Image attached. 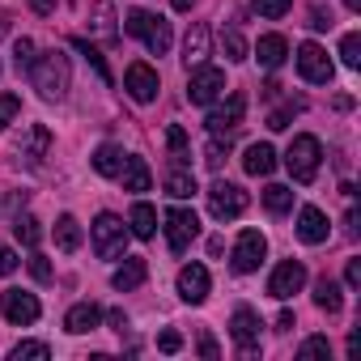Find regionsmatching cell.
<instances>
[{
  "label": "cell",
  "mask_w": 361,
  "mask_h": 361,
  "mask_svg": "<svg viewBox=\"0 0 361 361\" xmlns=\"http://www.w3.org/2000/svg\"><path fill=\"white\" fill-rule=\"evenodd\" d=\"M115 178H123V192H149L153 188V170L145 166V157H123Z\"/></svg>",
  "instance_id": "cell-17"
},
{
  "label": "cell",
  "mask_w": 361,
  "mask_h": 361,
  "mask_svg": "<svg viewBox=\"0 0 361 361\" xmlns=\"http://www.w3.org/2000/svg\"><path fill=\"white\" fill-rule=\"evenodd\" d=\"M298 115H302V102H298V98H293V102H281V106L268 115V128H272V132H285Z\"/></svg>",
  "instance_id": "cell-32"
},
{
  "label": "cell",
  "mask_w": 361,
  "mask_h": 361,
  "mask_svg": "<svg viewBox=\"0 0 361 361\" xmlns=\"http://www.w3.org/2000/svg\"><path fill=\"white\" fill-rule=\"evenodd\" d=\"M344 5H348V9H353V13H361V0H344Z\"/></svg>",
  "instance_id": "cell-53"
},
{
  "label": "cell",
  "mask_w": 361,
  "mask_h": 361,
  "mask_svg": "<svg viewBox=\"0 0 361 361\" xmlns=\"http://www.w3.org/2000/svg\"><path fill=\"white\" fill-rule=\"evenodd\" d=\"M30 276L47 285V281H51V259H47V255H30Z\"/></svg>",
  "instance_id": "cell-43"
},
{
  "label": "cell",
  "mask_w": 361,
  "mask_h": 361,
  "mask_svg": "<svg viewBox=\"0 0 361 361\" xmlns=\"http://www.w3.org/2000/svg\"><path fill=\"white\" fill-rule=\"evenodd\" d=\"M230 331H234V340L243 344V357H255V353H259V314H255L251 306H238V310H234Z\"/></svg>",
  "instance_id": "cell-13"
},
{
  "label": "cell",
  "mask_w": 361,
  "mask_h": 361,
  "mask_svg": "<svg viewBox=\"0 0 361 361\" xmlns=\"http://www.w3.org/2000/svg\"><path fill=\"white\" fill-rule=\"evenodd\" d=\"M243 166H247V174L264 178V174H272V170H276V149H272V145H264V140H255V145L247 149Z\"/></svg>",
  "instance_id": "cell-20"
},
{
  "label": "cell",
  "mask_w": 361,
  "mask_h": 361,
  "mask_svg": "<svg viewBox=\"0 0 361 361\" xmlns=\"http://www.w3.org/2000/svg\"><path fill=\"white\" fill-rule=\"evenodd\" d=\"M196 192V178H192V170H183V166H170V174H166V196H174V200H188Z\"/></svg>",
  "instance_id": "cell-27"
},
{
  "label": "cell",
  "mask_w": 361,
  "mask_h": 361,
  "mask_svg": "<svg viewBox=\"0 0 361 361\" xmlns=\"http://www.w3.org/2000/svg\"><path fill=\"white\" fill-rule=\"evenodd\" d=\"M90 35L102 39V43H115V39H119V30H115V5H111V0H98V5H94V13H90Z\"/></svg>",
  "instance_id": "cell-19"
},
{
  "label": "cell",
  "mask_w": 361,
  "mask_h": 361,
  "mask_svg": "<svg viewBox=\"0 0 361 361\" xmlns=\"http://www.w3.org/2000/svg\"><path fill=\"white\" fill-rule=\"evenodd\" d=\"M327 230H331V226H327V217H323L319 209L306 204V209L298 213V238H302V243L319 247V243H327Z\"/></svg>",
  "instance_id": "cell-18"
},
{
  "label": "cell",
  "mask_w": 361,
  "mask_h": 361,
  "mask_svg": "<svg viewBox=\"0 0 361 361\" xmlns=\"http://www.w3.org/2000/svg\"><path fill=\"white\" fill-rule=\"evenodd\" d=\"M0 310H5V319H9L13 327H30V323L43 314L39 298H35V293H22V289H9L5 302H0Z\"/></svg>",
  "instance_id": "cell-10"
},
{
  "label": "cell",
  "mask_w": 361,
  "mask_h": 361,
  "mask_svg": "<svg viewBox=\"0 0 361 361\" xmlns=\"http://www.w3.org/2000/svg\"><path fill=\"white\" fill-rule=\"evenodd\" d=\"M22 357H51V348H47V344H39V340H26V344H18V348H13V361H22Z\"/></svg>",
  "instance_id": "cell-42"
},
{
  "label": "cell",
  "mask_w": 361,
  "mask_h": 361,
  "mask_svg": "<svg viewBox=\"0 0 361 361\" xmlns=\"http://www.w3.org/2000/svg\"><path fill=\"white\" fill-rule=\"evenodd\" d=\"M209 60V30L204 26H192L188 39H183V64L188 68H200Z\"/></svg>",
  "instance_id": "cell-23"
},
{
  "label": "cell",
  "mask_w": 361,
  "mask_h": 361,
  "mask_svg": "<svg viewBox=\"0 0 361 361\" xmlns=\"http://www.w3.org/2000/svg\"><path fill=\"white\" fill-rule=\"evenodd\" d=\"M310 30H331V13L327 9H310Z\"/></svg>",
  "instance_id": "cell-47"
},
{
  "label": "cell",
  "mask_w": 361,
  "mask_h": 361,
  "mask_svg": "<svg viewBox=\"0 0 361 361\" xmlns=\"http://www.w3.org/2000/svg\"><path fill=\"white\" fill-rule=\"evenodd\" d=\"M157 348L161 353H178V348H183V336H178V331H161L157 336Z\"/></svg>",
  "instance_id": "cell-45"
},
{
  "label": "cell",
  "mask_w": 361,
  "mask_h": 361,
  "mask_svg": "<svg viewBox=\"0 0 361 361\" xmlns=\"http://www.w3.org/2000/svg\"><path fill=\"white\" fill-rule=\"evenodd\" d=\"M128 226H132V234H136V238H153V234H157V213H153V204L136 200V204H132Z\"/></svg>",
  "instance_id": "cell-25"
},
{
  "label": "cell",
  "mask_w": 361,
  "mask_h": 361,
  "mask_svg": "<svg viewBox=\"0 0 361 361\" xmlns=\"http://www.w3.org/2000/svg\"><path fill=\"white\" fill-rule=\"evenodd\" d=\"M314 306L327 310V314H336V310L344 306V293H340V285H336L331 276H319V281H314Z\"/></svg>",
  "instance_id": "cell-26"
},
{
  "label": "cell",
  "mask_w": 361,
  "mask_h": 361,
  "mask_svg": "<svg viewBox=\"0 0 361 361\" xmlns=\"http://www.w3.org/2000/svg\"><path fill=\"white\" fill-rule=\"evenodd\" d=\"M264 251H268L264 234H259V230H243V234H238V243H234V259H230V264H234V272H243V276H247V272H255V268L264 264Z\"/></svg>",
  "instance_id": "cell-9"
},
{
  "label": "cell",
  "mask_w": 361,
  "mask_h": 361,
  "mask_svg": "<svg viewBox=\"0 0 361 361\" xmlns=\"http://www.w3.org/2000/svg\"><path fill=\"white\" fill-rule=\"evenodd\" d=\"M123 247H128L123 221H119L115 213H102V217L94 221V255H98V259H119Z\"/></svg>",
  "instance_id": "cell-4"
},
{
  "label": "cell",
  "mask_w": 361,
  "mask_h": 361,
  "mask_svg": "<svg viewBox=\"0 0 361 361\" xmlns=\"http://www.w3.org/2000/svg\"><path fill=\"white\" fill-rule=\"evenodd\" d=\"M264 204H268V213H276V217H281V213H289V209H293V192H289V188H281V183H272V188L264 192Z\"/></svg>",
  "instance_id": "cell-33"
},
{
  "label": "cell",
  "mask_w": 361,
  "mask_h": 361,
  "mask_svg": "<svg viewBox=\"0 0 361 361\" xmlns=\"http://www.w3.org/2000/svg\"><path fill=\"white\" fill-rule=\"evenodd\" d=\"M221 51H226V60H247L243 35H238V30H221Z\"/></svg>",
  "instance_id": "cell-34"
},
{
  "label": "cell",
  "mask_w": 361,
  "mask_h": 361,
  "mask_svg": "<svg viewBox=\"0 0 361 361\" xmlns=\"http://www.w3.org/2000/svg\"><path fill=\"white\" fill-rule=\"evenodd\" d=\"M178 298L192 302V306H200L209 298V268L204 264H188L183 272H178Z\"/></svg>",
  "instance_id": "cell-14"
},
{
  "label": "cell",
  "mask_w": 361,
  "mask_h": 361,
  "mask_svg": "<svg viewBox=\"0 0 361 361\" xmlns=\"http://www.w3.org/2000/svg\"><path fill=\"white\" fill-rule=\"evenodd\" d=\"M243 115H247V98H243V94H230L226 106H217V111L209 115V132H213V136H230V132L243 128Z\"/></svg>",
  "instance_id": "cell-12"
},
{
  "label": "cell",
  "mask_w": 361,
  "mask_h": 361,
  "mask_svg": "<svg viewBox=\"0 0 361 361\" xmlns=\"http://www.w3.org/2000/svg\"><path fill=\"white\" fill-rule=\"evenodd\" d=\"M145 276H149V264H145V259H123V268H115L111 285H115L119 293H132V289L145 285Z\"/></svg>",
  "instance_id": "cell-21"
},
{
  "label": "cell",
  "mask_w": 361,
  "mask_h": 361,
  "mask_svg": "<svg viewBox=\"0 0 361 361\" xmlns=\"http://www.w3.org/2000/svg\"><path fill=\"white\" fill-rule=\"evenodd\" d=\"M18 264H22V259H18L5 243H0V276H13V272H18Z\"/></svg>",
  "instance_id": "cell-44"
},
{
  "label": "cell",
  "mask_w": 361,
  "mask_h": 361,
  "mask_svg": "<svg viewBox=\"0 0 361 361\" xmlns=\"http://www.w3.org/2000/svg\"><path fill=\"white\" fill-rule=\"evenodd\" d=\"M119 166H123V149H119V145H98V149H94V170H98V174L115 178Z\"/></svg>",
  "instance_id": "cell-28"
},
{
  "label": "cell",
  "mask_w": 361,
  "mask_h": 361,
  "mask_svg": "<svg viewBox=\"0 0 361 361\" xmlns=\"http://www.w3.org/2000/svg\"><path fill=\"white\" fill-rule=\"evenodd\" d=\"M302 285H306V268H302L298 259H285V264H276V272H272V281H268V293H272L276 302H289Z\"/></svg>",
  "instance_id": "cell-11"
},
{
  "label": "cell",
  "mask_w": 361,
  "mask_h": 361,
  "mask_svg": "<svg viewBox=\"0 0 361 361\" xmlns=\"http://www.w3.org/2000/svg\"><path fill=\"white\" fill-rule=\"evenodd\" d=\"M344 281H348L353 289L361 285V259H348V268H344Z\"/></svg>",
  "instance_id": "cell-48"
},
{
  "label": "cell",
  "mask_w": 361,
  "mask_h": 361,
  "mask_svg": "<svg viewBox=\"0 0 361 361\" xmlns=\"http://www.w3.org/2000/svg\"><path fill=\"white\" fill-rule=\"evenodd\" d=\"M196 234H200V217L192 209H170L166 213V243H170L174 255H183L196 243Z\"/></svg>",
  "instance_id": "cell-6"
},
{
  "label": "cell",
  "mask_w": 361,
  "mask_h": 361,
  "mask_svg": "<svg viewBox=\"0 0 361 361\" xmlns=\"http://www.w3.org/2000/svg\"><path fill=\"white\" fill-rule=\"evenodd\" d=\"M13 234H18L22 247H39V238H43V230H39V221H35L30 213H26V217H22V213L13 217Z\"/></svg>",
  "instance_id": "cell-30"
},
{
  "label": "cell",
  "mask_w": 361,
  "mask_h": 361,
  "mask_svg": "<svg viewBox=\"0 0 361 361\" xmlns=\"http://www.w3.org/2000/svg\"><path fill=\"white\" fill-rule=\"evenodd\" d=\"M56 247H60V251H68V255L81 247V226H77V217H68V213H64V217L56 221Z\"/></svg>",
  "instance_id": "cell-29"
},
{
  "label": "cell",
  "mask_w": 361,
  "mask_h": 361,
  "mask_svg": "<svg viewBox=\"0 0 361 361\" xmlns=\"http://www.w3.org/2000/svg\"><path fill=\"white\" fill-rule=\"evenodd\" d=\"M319 161H323V145L314 136H293L289 153H285V166L293 174V183H314L319 174Z\"/></svg>",
  "instance_id": "cell-3"
},
{
  "label": "cell",
  "mask_w": 361,
  "mask_h": 361,
  "mask_svg": "<svg viewBox=\"0 0 361 361\" xmlns=\"http://www.w3.org/2000/svg\"><path fill=\"white\" fill-rule=\"evenodd\" d=\"M30 77H35V90H39L43 98L60 102V98L68 94V85H73V68H68V56H64L60 47H51V51L35 56V64H30Z\"/></svg>",
  "instance_id": "cell-1"
},
{
  "label": "cell",
  "mask_w": 361,
  "mask_h": 361,
  "mask_svg": "<svg viewBox=\"0 0 361 361\" xmlns=\"http://www.w3.org/2000/svg\"><path fill=\"white\" fill-rule=\"evenodd\" d=\"M30 9H35L39 18H47V13H56V0H30Z\"/></svg>",
  "instance_id": "cell-50"
},
{
  "label": "cell",
  "mask_w": 361,
  "mask_h": 361,
  "mask_svg": "<svg viewBox=\"0 0 361 361\" xmlns=\"http://www.w3.org/2000/svg\"><path fill=\"white\" fill-rule=\"evenodd\" d=\"M298 73H302V81H310V85H327V81H331V60H327V51H323L319 43H302V47H298Z\"/></svg>",
  "instance_id": "cell-7"
},
{
  "label": "cell",
  "mask_w": 361,
  "mask_h": 361,
  "mask_svg": "<svg viewBox=\"0 0 361 361\" xmlns=\"http://www.w3.org/2000/svg\"><path fill=\"white\" fill-rule=\"evenodd\" d=\"M73 47H77V51H81V56L90 60V68H94V73L102 77V85H111V68H106V60H102V51H98V47H90L85 39H73Z\"/></svg>",
  "instance_id": "cell-31"
},
{
  "label": "cell",
  "mask_w": 361,
  "mask_h": 361,
  "mask_svg": "<svg viewBox=\"0 0 361 361\" xmlns=\"http://www.w3.org/2000/svg\"><path fill=\"white\" fill-rule=\"evenodd\" d=\"M47 149H51V132H47L43 123H35V128L18 140V157H22L26 166H39V161L47 157Z\"/></svg>",
  "instance_id": "cell-16"
},
{
  "label": "cell",
  "mask_w": 361,
  "mask_h": 361,
  "mask_svg": "<svg viewBox=\"0 0 361 361\" xmlns=\"http://www.w3.org/2000/svg\"><path fill=\"white\" fill-rule=\"evenodd\" d=\"M102 323V310L94 306V302H77L73 310H68V319H64V327L73 331V336H85V331H94Z\"/></svg>",
  "instance_id": "cell-22"
},
{
  "label": "cell",
  "mask_w": 361,
  "mask_h": 361,
  "mask_svg": "<svg viewBox=\"0 0 361 361\" xmlns=\"http://www.w3.org/2000/svg\"><path fill=\"white\" fill-rule=\"evenodd\" d=\"M226 94V73L221 68H196L192 73V85H188V98L196 102V106H209V102H217Z\"/></svg>",
  "instance_id": "cell-8"
},
{
  "label": "cell",
  "mask_w": 361,
  "mask_h": 361,
  "mask_svg": "<svg viewBox=\"0 0 361 361\" xmlns=\"http://www.w3.org/2000/svg\"><path fill=\"white\" fill-rule=\"evenodd\" d=\"M255 56H259V64H264V68H281V64H285V56H289V43H285L281 35H264V39H259V47H255Z\"/></svg>",
  "instance_id": "cell-24"
},
{
  "label": "cell",
  "mask_w": 361,
  "mask_h": 361,
  "mask_svg": "<svg viewBox=\"0 0 361 361\" xmlns=\"http://www.w3.org/2000/svg\"><path fill=\"white\" fill-rule=\"evenodd\" d=\"M13 64H18V73L35 64V43H30V39H18V43H13Z\"/></svg>",
  "instance_id": "cell-39"
},
{
  "label": "cell",
  "mask_w": 361,
  "mask_h": 361,
  "mask_svg": "<svg viewBox=\"0 0 361 361\" xmlns=\"http://www.w3.org/2000/svg\"><path fill=\"white\" fill-rule=\"evenodd\" d=\"M289 9H293V0H255V13H259V18H272V22L285 18Z\"/></svg>",
  "instance_id": "cell-37"
},
{
  "label": "cell",
  "mask_w": 361,
  "mask_h": 361,
  "mask_svg": "<svg viewBox=\"0 0 361 361\" xmlns=\"http://www.w3.org/2000/svg\"><path fill=\"white\" fill-rule=\"evenodd\" d=\"M340 60H344L348 68H361V35H344V43H340Z\"/></svg>",
  "instance_id": "cell-36"
},
{
  "label": "cell",
  "mask_w": 361,
  "mask_h": 361,
  "mask_svg": "<svg viewBox=\"0 0 361 361\" xmlns=\"http://www.w3.org/2000/svg\"><path fill=\"white\" fill-rule=\"evenodd\" d=\"M166 145H170V153H174V161H178V166L188 161V132L178 128V123H174V128L166 132Z\"/></svg>",
  "instance_id": "cell-35"
},
{
  "label": "cell",
  "mask_w": 361,
  "mask_h": 361,
  "mask_svg": "<svg viewBox=\"0 0 361 361\" xmlns=\"http://www.w3.org/2000/svg\"><path fill=\"white\" fill-rule=\"evenodd\" d=\"M209 213L217 221H234L247 213V192L238 183H226V178H217V183L209 188Z\"/></svg>",
  "instance_id": "cell-5"
},
{
  "label": "cell",
  "mask_w": 361,
  "mask_h": 361,
  "mask_svg": "<svg viewBox=\"0 0 361 361\" xmlns=\"http://www.w3.org/2000/svg\"><path fill=\"white\" fill-rule=\"evenodd\" d=\"M18 111H22V98L18 94H0V128H9L18 119Z\"/></svg>",
  "instance_id": "cell-38"
},
{
  "label": "cell",
  "mask_w": 361,
  "mask_h": 361,
  "mask_svg": "<svg viewBox=\"0 0 361 361\" xmlns=\"http://www.w3.org/2000/svg\"><path fill=\"white\" fill-rule=\"evenodd\" d=\"M200 357H204V361H217V357H221V348H217V340H213L209 331H200Z\"/></svg>",
  "instance_id": "cell-46"
},
{
  "label": "cell",
  "mask_w": 361,
  "mask_h": 361,
  "mask_svg": "<svg viewBox=\"0 0 361 361\" xmlns=\"http://www.w3.org/2000/svg\"><path fill=\"white\" fill-rule=\"evenodd\" d=\"M123 26H128V35H136L153 56H166V51H170V22H166V18H157V13H149V9H132Z\"/></svg>",
  "instance_id": "cell-2"
},
{
  "label": "cell",
  "mask_w": 361,
  "mask_h": 361,
  "mask_svg": "<svg viewBox=\"0 0 361 361\" xmlns=\"http://www.w3.org/2000/svg\"><path fill=\"white\" fill-rule=\"evenodd\" d=\"M331 353V344H327V336H310L302 348H298V357H327Z\"/></svg>",
  "instance_id": "cell-41"
},
{
  "label": "cell",
  "mask_w": 361,
  "mask_h": 361,
  "mask_svg": "<svg viewBox=\"0 0 361 361\" xmlns=\"http://www.w3.org/2000/svg\"><path fill=\"white\" fill-rule=\"evenodd\" d=\"M226 153H230V145H221V136H213V140H209V149H204V161H209L213 170H221Z\"/></svg>",
  "instance_id": "cell-40"
},
{
  "label": "cell",
  "mask_w": 361,
  "mask_h": 361,
  "mask_svg": "<svg viewBox=\"0 0 361 361\" xmlns=\"http://www.w3.org/2000/svg\"><path fill=\"white\" fill-rule=\"evenodd\" d=\"M293 327V314L289 310H281V319H276V331H289Z\"/></svg>",
  "instance_id": "cell-51"
},
{
  "label": "cell",
  "mask_w": 361,
  "mask_h": 361,
  "mask_svg": "<svg viewBox=\"0 0 361 361\" xmlns=\"http://www.w3.org/2000/svg\"><path fill=\"white\" fill-rule=\"evenodd\" d=\"M106 323H111V327L123 336V327H128V314H123V310H111V314H106Z\"/></svg>",
  "instance_id": "cell-49"
},
{
  "label": "cell",
  "mask_w": 361,
  "mask_h": 361,
  "mask_svg": "<svg viewBox=\"0 0 361 361\" xmlns=\"http://www.w3.org/2000/svg\"><path fill=\"white\" fill-rule=\"evenodd\" d=\"M123 90H128L136 102H153V98H157V73L136 60V64L128 68V77H123Z\"/></svg>",
  "instance_id": "cell-15"
},
{
  "label": "cell",
  "mask_w": 361,
  "mask_h": 361,
  "mask_svg": "<svg viewBox=\"0 0 361 361\" xmlns=\"http://www.w3.org/2000/svg\"><path fill=\"white\" fill-rule=\"evenodd\" d=\"M170 5H174V9H178V13H188V9H192V5H196V0H170Z\"/></svg>",
  "instance_id": "cell-52"
}]
</instances>
